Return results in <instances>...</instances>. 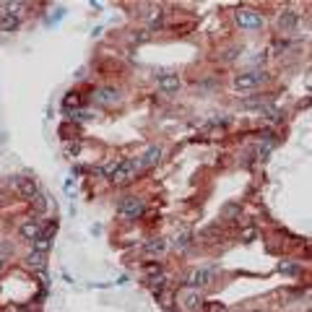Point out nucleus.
<instances>
[{
    "label": "nucleus",
    "instance_id": "28",
    "mask_svg": "<svg viewBox=\"0 0 312 312\" xmlns=\"http://www.w3.org/2000/svg\"><path fill=\"white\" fill-rule=\"evenodd\" d=\"M136 42H148V32H138L136 34Z\"/></svg>",
    "mask_w": 312,
    "mask_h": 312
},
{
    "label": "nucleus",
    "instance_id": "11",
    "mask_svg": "<svg viewBox=\"0 0 312 312\" xmlns=\"http://www.w3.org/2000/svg\"><path fill=\"white\" fill-rule=\"evenodd\" d=\"M52 247V232H42L34 242H32V250L34 253H42V255H47Z\"/></svg>",
    "mask_w": 312,
    "mask_h": 312
},
{
    "label": "nucleus",
    "instance_id": "18",
    "mask_svg": "<svg viewBox=\"0 0 312 312\" xmlns=\"http://www.w3.org/2000/svg\"><path fill=\"white\" fill-rule=\"evenodd\" d=\"M162 24H164V11L162 8H153L148 13V29H159Z\"/></svg>",
    "mask_w": 312,
    "mask_h": 312
},
{
    "label": "nucleus",
    "instance_id": "19",
    "mask_svg": "<svg viewBox=\"0 0 312 312\" xmlns=\"http://www.w3.org/2000/svg\"><path fill=\"white\" fill-rule=\"evenodd\" d=\"M0 8H3L8 16H18V18H21V13L26 11V3H3Z\"/></svg>",
    "mask_w": 312,
    "mask_h": 312
},
{
    "label": "nucleus",
    "instance_id": "14",
    "mask_svg": "<svg viewBox=\"0 0 312 312\" xmlns=\"http://www.w3.org/2000/svg\"><path fill=\"white\" fill-rule=\"evenodd\" d=\"M117 99H120L117 88H109V86H104V88H99V91H97V102H99V104H115Z\"/></svg>",
    "mask_w": 312,
    "mask_h": 312
},
{
    "label": "nucleus",
    "instance_id": "10",
    "mask_svg": "<svg viewBox=\"0 0 312 312\" xmlns=\"http://www.w3.org/2000/svg\"><path fill=\"white\" fill-rule=\"evenodd\" d=\"M297 24H299V13L297 11H292V8L281 11V16H278V29L281 32H294Z\"/></svg>",
    "mask_w": 312,
    "mask_h": 312
},
{
    "label": "nucleus",
    "instance_id": "12",
    "mask_svg": "<svg viewBox=\"0 0 312 312\" xmlns=\"http://www.w3.org/2000/svg\"><path fill=\"white\" fill-rule=\"evenodd\" d=\"M167 250V239H162V237H153V239H148L146 244H143V255H162Z\"/></svg>",
    "mask_w": 312,
    "mask_h": 312
},
{
    "label": "nucleus",
    "instance_id": "24",
    "mask_svg": "<svg viewBox=\"0 0 312 312\" xmlns=\"http://www.w3.org/2000/svg\"><path fill=\"white\" fill-rule=\"evenodd\" d=\"M76 104H81V97H78L76 91L65 97V109H71V107H76Z\"/></svg>",
    "mask_w": 312,
    "mask_h": 312
},
{
    "label": "nucleus",
    "instance_id": "20",
    "mask_svg": "<svg viewBox=\"0 0 312 312\" xmlns=\"http://www.w3.org/2000/svg\"><path fill=\"white\" fill-rule=\"evenodd\" d=\"M143 276L151 281V278H156V276H162V265L159 263H146L143 265Z\"/></svg>",
    "mask_w": 312,
    "mask_h": 312
},
{
    "label": "nucleus",
    "instance_id": "6",
    "mask_svg": "<svg viewBox=\"0 0 312 312\" xmlns=\"http://www.w3.org/2000/svg\"><path fill=\"white\" fill-rule=\"evenodd\" d=\"M13 190H16L21 198H26V200H34V198L39 195L37 182L32 180V177H13Z\"/></svg>",
    "mask_w": 312,
    "mask_h": 312
},
{
    "label": "nucleus",
    "instance_id": "5",
    "mask_svg": "<svg viewBox=\"0 0 312 312\" xmlns=\"http://www.w3.org/2000/svg\"><path fill=\"white\" fill-rule=\"evenodd\" d=\"M237 24L242 29H247V32H255L263 26V16L258 11H250V8H239L237 11Z\"/></svg>",
    "mask_w": 312,
    "mask_h": 312
},
{
    "label": "nucleus",
    "instance_id": "7",
    "mask_svg": "<svg viewBox=\"0 0 312 312\" xmlns=\"http://www.w3.org/2000/svg\"><path fill=\"white\" fill-rule=\"evenodd\" d=\"M156 86H159L162 94H177L180 91V76L164 71V73H159V78H156Z\"/></svg>",
    "mask_w": 312,
    "mask_h": 312
},
{
    "label": "nucleus",
    "instance_id": "17",
    "mask_svg": "<svg viewBox=\"0 0 312 312\" xmlns=\"http://www.w3.org/2000/svg\"><path fill=\"white\" fill-rule=\"evenodd\" d=\"M120 164H122V159H109V162H104L102 164V177H107V180H112V177L117 174V169H120Z\"/></svg>",
    "mask_w": 312,
    "mask_h": 312
},
{
    "label": "nucleus",
    "instance_id": "23",
    "mask_svg": "<svg viewBox=\"0 0 312 312\" xmlns=\"http://www.w3.org/2000/svg\"><path fill=\"white\" fill-rule=\"evenodd\" d=\"M281 115H284L281 109H263V117H265V120H273V122H278Z\"/></svg>",
    "mask_w": 312,
    "mask_h": 312
},
{
    "label": "nucleus",
    "instance_id": "1",
    "mask_svg": "<svg viewBox=\"0 0 312 312\" xmlns=\"http://www.w3.org/2000/svg\"><path fill=\"white\" fill-rule=\"evenodd\" d=\"M263 81H268V73L265 71H242L234 76V88L237 91H253Z\"/></svg>",
    "mask_w": 312,
    "mask_h": 312
},
{
    "label": "nucleus",
    "instance_id": "31",
    "mask_svg": "<svg viewBox=\"0 0 312 312\" xmlns=\"http://www.w3.org/2000/svg\"><path fill=\"white\" fill-rule=\"evenodd\" d=\"M3 268H6V258H3V255H0V271H3Z\"/></svg>",
    "mask_w": 312,
    "mask_h": 312
},
{
    "label": "nucleus",
    "instance_id": "21",
    "mask_svg": "<svg viewBox=\"0 0 312 312\" xmlns=\"http://www.w3.org/2000/svg\"><path fill=\"white\" fill-rule=\"evenodd\" d=\"M190 242H193V234H190V232H182L180 237L174 239V244H177V247H180V250H185V247H188Z\"/></svg>",
    "mask_w": 312,
    "mask_h": 312
},
{
    "label": "nucleus",
    "instance_id": "16",
    "mask_svg": "<svg viewBox=\"0 0 312 312\" xmlns=\"http://www.w3.org/2000/svg\"><path fill=\"white\" fill-rule=\"evenodd\" d=\"M26 265H29V268H34V271H44V268H47V260H44V255L42 253H29L26 255Z\"/></svg>",
    "mask_w": 312,
    "mask_h": 312
},
{
    "label": "nucleus",
    "instance_id": "4",
    "mask_svg": "<svg viewBox=\"0 0 312 312\" xmlns=\"http://www.w3.org/2000/svg\"><path fill=\"white\" fill-rule=\"evenodd\" d=\"M138 169H143V167H141V159H122V164H120L117 174L112 177V182H115V185H122V182L133 180Z\"/></svg>",
    "mask_w": 312,
    "mask_h": 312
},
{
    "label": "nucleus",
    "instance_id": "13",
    "mask_svg": "<svg viewBox=\"0 0 312 312\" xmlns=\"http://www.w3.org/2000/svg\"><path fill=\"white\" fill-rule=\"evenodd\" d=\"M159 159H162V146H151V148H146V153L141 156V167H153Z\"/></svg>",
    "mask_w": 312,
    "mask_h": 312
},
{
    "label": "nucleus",
    "instance_id": "25",
    "mask_svg": "<svg viewBox=\"0 0 312 312\" xmlns=\"http://www.w3.org/2000/svg\"><path fill=\"white\" fill-rule=\"evenodd\" d=\"M237 213H239V206H237V203H232V206L224 208V219H229V221H234L232 216H237Z\"/></svg>",
    "mask_w": 312,
    "mask_h": 312
},
{
    "label": "nucleus",
    "instance_id": "9",
    "mask_svg": "<svg viewBox=\"0 0 312 312\" xmlns=\"http://www.w3.org/2000/svg\"><path fill=\"white\" fill-rule=\"evenodd\" d=\"M18 234H21V239H29V242H34V239L42 234V224H39V219H26L24 224H21Z\"/></svg>",
    "mask_w": 312,
    "mask_h": 312
},
{
    "label": "nucleus",
    "instance_id": "27",
    "mask_svg": "<svg viewBox=\"0 0 312 312\" xmlns=\"http://www.w3.org/2000/svg\"><path fill=\"white\" fill-rule=\"evenodd\" d=\"M253 237H255V229H244V232H242V239H244V242H253Z\"/></svg>",
    "mask_w": 312,
    "mask_h": 312
},
{
    "label": "nucleus",
    "instance_id": "22",
    "mask_svg": "<svg viewBox=\"0 0 312 312\" xmlns=\"http://www.w3.org/2000/svg\"><path fill=\"white\" fill-rule=\"evenodd\" d=\"M32 203H34V211H37V213H42L44 208H47V198H44V195L39 193V195H37V198L32 200Z\"/></svg>",
    "mask_w": 312,
    "mask_h": 312
},
{
    "label": "nucleus",
    "instance_id": "30",
    "mask_svg": "<svg viewBox=\"0 0 312 312\" xmlns=\"http://www.w3.org/2000/svg\"><path fill=\"white\" fill-rule=\"evenodd\" d=\"M6 312H26V309H21V307H11V309H6Z\"/></svg>",
    "mask_w": 312,
    "mask_h": 312
},
{
    "label": "nucleus",
    "instance_id": "15",
    "mask_svg": "<svg viewBox=\"0 0 312 312\" xmlns=\"http://www.w3.org/2000/svg\"><path fill=\"white\" fill-rule=\"evenodd\" d=\"M18 26H21V18H18V16H8V13L0 16V32L11 34V32H16Z\"/></svg>",
    "mask_w": 312,
    "mask_h": 312
},
{
    "label": "nucleus",
    "instance_id": "26",
    "mask_svg": "<svg viewBox=\"0 0 312 312\" xmlns=\"http://www.w3.org/2000/svg\"><path fill=\"white\" fill-rule=\"evenodd\" d=\"M206 312H227V307L221 304V302H208L206 304Z\"/></svg>",
    "mask_w": 312,
    "mask_h": 312
},
{
    "label": "nucleus",
    "instance_id": "8",
    "mask_svg": "<svg viewBox=\"0 0 312 312\" xmlns=\"http://www.w3.org/2000/svg\"><path fill=\"white\" fill-rule=\"evenodd\" d=\"M177 302H180V307L185 309V312H193V309H198V304H200V294H198V289H185V292L177 297Z\"/></svg>",
    "mask_w": 312,
    "mask_h": 312
},
{
    "label": "nucleus",
    "instance_id": "2",
    "mask_svg": "<svg viewBox=\"0 0 312 312\" xmlns=\"http://www.w3.org/2000/svg\"><path fill=\"white\" fill-rule=\"evenodd\" d=\"M143 211H146V203H143V198H138V195H125L120 200V206H117V213L122 219H141Z\"/></svg>",
    "mask_w": 312,
    "mask_h": 312
},
{
    "label": "nucleus",
    "instance_id": "3",
    "mask_svg": "<svg viewBox=\"0 0 312 312\" xmlns=\"http://www.w3.org/2000/svg\"><path fill=\"white\" fill-rule=\"evenodd\" d=\"M216 268H195L190 276H188V286L190 289H203V286H211L216 281Z\"/></svg>",
    "mask_w": 312,
    "mask_h": 312
},
{
    "label": "nucleus",
    "instance_id": "29",
    "mask_svg": "<svg viewBox=\"0 0 312 312\" xmlns=\"http://www.w3.org/2000/svg\"><path fill=\"white\" fill-rule=\"evenodd\" d=\"M65 153H68V156H76V153H78V146H68V148H65Z\"/></svg>",
    "mask_w": 312,
    "mask_h": 312
}]
</instances>
